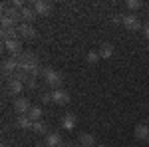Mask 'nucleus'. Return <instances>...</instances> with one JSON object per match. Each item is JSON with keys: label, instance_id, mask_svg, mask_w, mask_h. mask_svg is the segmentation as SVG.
Segmentation results:
<instances>
[{"label": "nucleus", "instance_id": "1", "mask_svg": "<svg viewBox=\"0 0 149 147\" xmlns=\"http://www.w3.org/2000/svg\"><path fill=\"white\" fill-rule=\"evenodd\" d=\"M42 79L46 82L50 88H54V90L62 88V82H64L62 74H60V72H56L54 68H44V70H42Z\"/></svg>", "mask_w": 149, "mask_h": 147}, {"label": "nucleus", "instance_id": "2", "mask_svg": "<svg viewBox=\"0 0 149 147\" xmlns=\"http://www.w3.org/2000/svg\"><path fill=\"white\" fill-rule=\"evenodd\" d=\"M121 24H123V28L129 30V32H137V30H143V26L139 22V18L135 14H121Z\"/></svg>", "mask_w": 149, "mask_h": 147}, {"label": "nucleus", "instance_id": "3", "mask_svg": "<svg viewBox=\"0 0 149 147\" xmlns=\"http://www.w3.org/2000/svg\"><path fill=\"white\" fill-rule=\"evenodd\" d=\"M30 107H32V103H30V100H28V98L18 95V98L14 100V111L18 113V115H28Z\"/></svg>", "mask_w": 149, "mask_h": 147}, {"label": "nucleus", "instance_id": "4", "mask_svg": "<svg viewBox=\"0 0 149 147\" xmlns=\"http://www.w3.org/2000/svg\"><path fill=\"white\" fill-rule=\"evenodd\" d=\"M52 103H58V105H66L70 103V93L64 88H58V90H52Z\"/></svg>", "mask_w": 149, "mask_h": 147}, {"label": "nucleus", "instance_id": "5", "mask_svg": "<svg viewBox=\"0 0 149 147\" xmlns=\"http://www.w3.org/2000/svg\"><path fill=\"white\" fill-rule=\"evenodd\" d=\"M32 8H34L36 16H50V12H52V4L46 2V0H36L34 4H32Z\"/></svg>", "mask_w": 149, "mask_h": 147}, {"label": "nucleus", "instance_id": "6", "mask_svg": "<svg viewBox=\"0 0 149 147\" xmlns=\"http://www.w3.org/2000/svg\"><path fill=\"white\" fill-rule=\"evenodd\" d=\"M18 68H20V62H18L16 58H8V60L2 62V72L8 74V76H14V74L18 72Z\"/></svg>", "mask_w": 149, "mask_h": 147}, {"label": "nucleus", "instance_id": "7", "mask_svg": "<svg viewBox=\"0 0 149 147\" xmlns=\"http://www.w3.org/2000/svg\"><path fill=\"white\" fill-rule=\"evenodd\" d=\"M18 34H20V40H32V38H36V28L32 24H20Z\"/></svg>", "mask_w": 149, "mask_h": 147}, {"label": "nucleus", "instance_id": "8", "mask_svg": "<svg viewBox=\"0 0 149 147\" xmlns=\"http://www.w3.org/2000/svg\"><path fill=\"white\" fill-rule=\"evenodd\" d=\"M4 48L10 52V56H20L24 50H22V40H8L4 42Z\"/></svg>", "mask_w": 149, "mask_h": 147}, {"label": "nucleus", "instance_id": "9", "mask_svg": "<svg viewBox=\"0 0 149 147\" xmlns=\"http://www.w3.org/2000/svg\"><path fill=\"white\" fill-rule=\"evenodd\" d=\"M62 137H60V133H48V135H44V147H60L62 145Z\"/></svg>", "mask_w": 149, "mask_h": 147}, {"label": "nucleus", "instance_id": "10", "mask_svg": "<svg viewBox=\"0 0 149 147\" xmlns=\"http://www.w3.org/2000/svg\"><path fill=\"white\" fill-rule=\"evenodd\" d=\"M133 135L137 137L139 141H147V139H149V125H147V123H139V125H135V131H133Z\"/></svg>", "mask_w": 149, "mask_h": 147}, {"label": "nucleus", "instance_id": "11", "mask_svg": "<svg viewBox=\"0 0 149 147\" xmlns=\"http://www.w3.org/2000/svg\"><path fill=\"white\" fill-rule=\"evenodd\" d=\"M36 12L32 6H26L24 10H20V24H32V20H34Z\"/></svg>", "mask_w": 149, "mask_h": 147}, {"label": "nucleus", "instance_id": "12", "mask_svg": "<svg viewBox=\"0 0 149 147\" xmlns=\"http://www.w3.org/2000/svg\"><path fill=\"white\" fill-rule=\"evenodd\" d=\"M76 123H78V117H76L74 113H66V115L62 117V127H64L66 131H72V129L76 127Z\"/></svg>", "mask_w": 149, "mask_h": 147}, {"label": "nucleus", "instance_id": "13", "mask_svg": "<svg viewBox=\"0 0 149 147\" xmlns=\"http://www.w3.org/2000/svg\"><path fill=\"white\" fill-rule=\"evenodd\" d=\"M78 143H80L81 147H95L97 145V143H95V137H93L92 133H80Z\"/></svg>", "mask_w": 149, "mask_h": 147}, {"label": "nucleus", "instance_id": "14", "mask_svg": "<svg viewBox=\"0 0 149 147\" xmlns=\"http://www.w3.org/2000/svg\"><path fill=\"white\" fill-rule=\"evenodd\" d=\"M22 90H24V82H20V79H16V78H10V82H8V91L14 93V95H18V93H22Z\"/></svg>", "mask_w": 149, "mask_h": 147}, {"label": "nucleus", "instance_id": "15", "mask_svg": "<svg viewBox=\"0 0 149 147\" xmlns=\"http://www.w3.org/2000/svg\"><path fill=\"white\" fill-rule=\"evenodd\" d=\"M100 56H102V60H109V58L113 56V44H109V42H103L102 46H100Z\"/></svg>", "mask_w": 149, "mask_h": 147}, {"label": "nucleus", "instance_id": "16", "mask_svg": "<svg viewBox=\"0 0 149 147\" xmlns=\"http://www.w3.org/2000/svg\"><path fill=\"white\" fill-rule=\"evenodd\" d=\"M32 131H34L36 135H48V123L46 121H34L32 123Z\"/></svg>", "mask_w": 149, "mask_h": 147}, {"label": "nucleus", "instance_id": "17", "mask_svg": "<svg viewBox=\"0 0 149 147\" xmlns=\"http://www.w3.org/2000/svg\"><path fill=\"white\" fill-rule=\"evenodd\" d=\"M42 113H44L42 105H32V107H30V111H28V117H30V119H32V123H34V121H40V119H42Z\"/></svg>", "mask_w": 149, "mask_h": 147}, {"label": "nucleus", "instance_id": "18", "mask_svg": "<svg viewBox=\"0 0 149 147\" xmlns=\"http://www.w3.org/2000/svg\"><path fill=\"white\" fill-rule=\"evenodd\" d=\"M16 127H20V129H28V127H32V119H30L28 115H18V119H16Z\"/></svg>", "mask_w": 149, "mask_h": 147}, {"label": "nucleus", "instance_id": "19", "mask_svg": "<svg viewBox=\"0 0 149 147\" xmlns=\"http://www.w3.org/2000/svg\"><path fill=\"white\" fill-rule=\"evenodd\" d=\"M86 60H88V64H97V62L102 60V56H100V52H97V50H90V52H88V56H86Z\"/></svg>", "mask_w": 149, "mask_h": 147}, {"label": "nucleus", "instance_id": "20", "mask_svg": "<svg viewBox=\"0 0 149 147\" xmlns=\"http://www.w3.org/2000/svg\"><path fill=\"white\" fill-rule=\"evenodd\" d=\"M125 6L129 8V10H139V8L143 6V2H141V0H127Z\"/></svg>", "mask_w": 149, "mask_h": 147}, {"label": "nucleus", "instance_id": "21", "mask_svg": "<svg viewBox=\"0 0 149 147\" xmlns=\"http://www.w3.org/2000/svg\"><path fill=\"white\" fill-rule=\"evenodd\" d=\"M40 100H42L44 103H50V102H52V93H50V91H44V93H40Z\"/></svg>", "mask_w": 149, "mask_h": 147}, {"label": "nucleus", "instance_id": "22", "mask_svg": "<svg viewBox=\"0 0 149 147\" xmlns=\"http://www.w3.org/2000/svg\"><path fill=\"white\" fill-rule=\"evenodd\" d=\"M60 147H81L80 143H70V141H62V145Z\"/></svg>", "mask_w": 149, "mask_h": 147}, {"label": "nucleus", "instance_id": "23", "mask_svg": "<svg viewBox=\"0 0 149 147\" xmlns=\"http://www.w3.org/2000/svg\"><path fill=\"white\" fill-rule=\"evenodd\" d=\"M143 36L149 40V24H145V26H143Z\"/></svg>", "mask_w": 149, "mask_h": 147}, {"label": "nucleus", "instance_id": "24", "mask_svg": "<svg viewBox=\"0 0 149 147\" xmlns=\"http://www.w3.org/2000/svg\"><path fill=\"white\" fill-rule=\"evenodd\" d=\"M95 147H105V145H95Z\"/></svg>", "mask_w": 149, "mask_h": 147}, {"label": "nucleus", "instance_id": "25", "mask_svg": "<svg viewBox=\"0 0 149 147\" xmlns=\"http://www.w3.org/2000/svg\"><path fill=\"white\" fill-rule=\"evenodd\" d=\"M147 52H149V44H147Z\"/></svg>", "mask_w": 149, "mask_h": 147}, {"label": "nucleus", "instance_id": "26", "mask_svg": "<svg viewBox=\"0 0 149 147\" xmlns=\"http://www.w3.org/2000/svg\"><path fill=\"white\" fill-rule=\"evenodd\" d=\"M2 147H6V145H2Z\"/></svg>", "mask_w": 149, "mask_h": 147}, {"label": "nucleus", "instance_id": "27", "mask_svg": "<svg viewBox=\"0 0 149 147\" xmlns=\"http://www.w3.org/2000/svg\"><path fill=\"white\" fill-rule=\"evenodd\" d=\"M147 143H149V139H147Z\"/></svg>", "mask_w": 149, "mask_h": 147}]
</instances>
